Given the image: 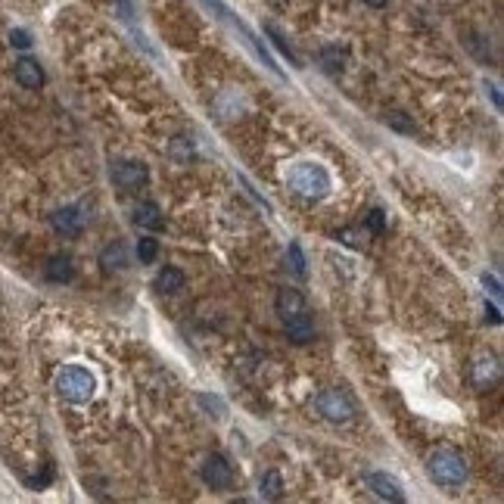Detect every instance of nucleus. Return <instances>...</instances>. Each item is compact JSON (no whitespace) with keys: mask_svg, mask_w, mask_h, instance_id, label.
I'll return each instance as SVG.
<instances>
[{"mask_svg":"<svg viewBox=\"0 0 504 504\" xmlns=\"http://www.w3.org/2000/svg\"><path fill=\"white\" fill-rule=\"evenodd\" d=\"M383 227H386L383 212H380V209H374L371 215H367V231H371V234H383Z\"/></svg>","mask_w":504,"mask_h":504,"instance_id":"nucleus-24","label":"nucleus"},{"mask_svg":"<svg viewBox=\"0 0 504 504\" xmlns=\"http://www.w3.org/2000/svg\"><path fill=\"white\" fill-rule=\"evenodd\" d=\"M365 4H367V6H374V10H380V6H386L389 0H365Z\"/></svg>","mask_w":504,"mask_h":504,"instance_id":"nucleus-30","label":"nucleus"},{"mask_svg":"<svg viewBox=\"0 0 504 504\" xmlns=\"http://www.w3.org/2000/svg\"><path fill=\"white\" fill-rule=\"evenodd\" d=\"M287 184L293 187V190L299 196H305V200H321V196L330 193V171L324 168V165L318 162H296L290 165L287 171Z\"/></svg>","mask_w":504,"mask_h":504,"instance_id":"nucleus-1","label":"nucleus"},{"mask_svg":"<svg viewBox=\"0 0 504 504\" xmlns=\"http://www.w3.org/2000/svg\"><path fill=\"white\" fill-rule=\"evenodd\" d=\"M113 181H115V187H122V190H137V187L147 181V165H140V162H115L113 165Z\"/></svg>","mask_w":504,"mask_h":504,"instance_id":"nucleus-8","label":"nucleus"},{"mask_svg":"<svg viewBox=\"0 0 504 504\" xmlns=\"http://www.w3.org/2000/svg\"><path fill=\"white\" fill-rule=\"evenodd\" d=\"M200 401H202V405H209L212 408V414H215V411H224V405H222V401H218V399H212V396H200ZM218 417V414H215Z\"/></svg>","mask_w":504,"mask_h":504,"instance_id":"nucleus-27","label":"nucleus"},{"mask_svg":"<svg viewBox=\"0 0 504 504\" xmlns=\"http://www.w3.org/2000/svg\"><path fill=\"white\" fill-rule=\"evenodd\" d=\"M483 287L489 290L495 299H501V280H498V277H492V274H483Z\"/></svg>","mask_w":504,"mask_h":504,"instance_id":"nucleus-25","label":"nucleus"},{"mask_svg":"<svg viewBox=\"0 0 504 504\" xmlns=\"http://www.w3.org/2000/svg\"><path fill=\"white\" fill-rule=\"evenodd\" d=\"M314 405H318V411L324 414L327 420H333V423H345V420H352V414H355V408H352L349 396H343L340 389H324V392H318Z\"/></svg>","mask_w":504,"mask_h":504,"instance_id":"nucleus-4","label":"nucleus"},{"mask_svg":"<svg viewBox=\"0 0 504 504\" xmlns=\"http://www.w3.org/2000/svg\"><path fill=\"white\" fill-rule=\"evenodd\" d=\"M57 392L69 405H88L97 396V377L81 365H66L57 374Z\"/></svg>","mask_w":504,"mask_h":504,"instance_id":"nucleus-2","label":"nucleus"},{"mask_svg":"<svg viewBox=\"0 0 504 504\" xmlns=\"http://www.w3.org/2000/svg\"><path fill=\"white\" fill-rule=\"evenodd\" d=\"M486 314H489V321H492V324H501V314H498V309H495V305L486 302Z\"/></svg>","mask_w":504,"mask_h":504,"instance_id":"nucleus-28","label":"nucleus"},{"mask_svg":"<svg viewBox=\"0 0 504 504\" xmlns=\"http://www.w3.org/2000/svg\"><path fill=\"white\" fill-rule=\"evenodd\" d=\"M427 476L436 486L454 489V486H464V479H467V464L452 448H439V452H433L427 458Z\"/></svg>","mask_w":504,"mask_h":504,"instance_id":"nucleus-3","label":"nucleus"},{"mask_svg":"<svg viewBox=\"0 0 504 504\" xmlns=\"http://www.w3.org/2000/svg\"><path fill=\"white\" fill-rule=\"evenodd\" d=\"M134 224L137 227H147V231H159L162 227V209L156 202H140L134 209Z\"/></svg>","mask_w":504,"mask_h":504,"instance_id":"nucleus-15","label":"nucleus"},{"mask_svg":"<svg viewBox=\"0 0 504 504\" xmlns=\"http://www.w3.org/2000/svg\"><path fill=\"white\" fill-rule=\"evenodd\" d=\"M265 35L271 38V41H274V47H277V50H280V53H283V57H287L290 62H293L296 69H302V59L296 57V50H293V47H290L287 41H283V35H280L277 28H274V25H265Z\"/></svg>","mask_w":504,"mask_h":504,"instance_id":"nucleus-20","label":"nucleus"},{"mask_svg":"<svg viewBox=\"0 0 504 504\" xmlns=\"http://www.w3.org/2000/svg\"><path fill=\"white\" fill-rule=\"evenodd\" d=\"M13 72H16V81H19L22 88H28V91H38L44 84V69L38 66L31 57H22L19 62H16Z\"/></svg>","mask_w":504,"mask_h":504,"instance_id":"nucleus-9","label":"nucleus"},{"mask_svg":"<svg viewBox=\"0 0 504 504\" xmlns=\"http://www.w3.org/2000/svg\"><path fill=\"white\" fill-rule=\"evenodd\" d=\"M287 268L296 274L299 280H305V274H309V268H305V252L299 243H290V249H287Z\"/></svg>","mask_w":504,"mask_h":504,"instance_id":"nucleus-19","label":"nucleus"},{"mask_svg":"<svg viewBox=\"0 0 504 504\" xmlns=\"http://www.w3.org/2000/svg\"><path fill=\"white\" fill-rule=\"evenodd\" d=\"M498 361L495 358H479L476 365H474V383H476V389H489V386L498 383Z\"/></svg>","mask_w":504,"mask_h":504,"instance_id":"nucleus-14","label":"nucleus"},{"mask_svg":"<svg viewBox=\"0 0 504 504\" xmlns=\"http://www.w3.org/2000/svg\"><path fill=\"white\" fill-rule=\"evenodd\" d=\"M277 314L283 321L287 318H293V314H299V311H305V296L299 293V290H280L277 293Z\"/></svg>","mask_w":504,"mask_h":504,"instance_id":"nucleus-13","label":"nucleus"},{"mask_svg":"<svg viewBox=\"0 0 504 504\" xmlns=\"http://www.w3.org/2000/svg\"><path fill=\"white\" fill-rule=\"evenodd\" d=\"M318 59H321V69H324L327 75H340L343 66H345V53L340 50V47H324Z\"/></svg>","mask_w":504,"mask_h":504,"instance_id":"nucleus-18","label":"nucleus"},{"mask_svg":"<svg viewBox=\"0 0 504 504\" xmlns=\"http://www.w3.org/2000/svg\"><path fill=\"white\" fill-rule=\"evenodd\" d=\"M100 265L106 268V271H125L128 268V249H125L122 240L109 243V246L100 252Z\"/></svg>","mask_w":504,"mask_h":504,"instance_id":"nucleus-12","label":"nucleus"},{"mask_svg":"<svg viewBox=\"0 0 504 504\" xmlns=\"http://www.w3.org/2000/svg\"><path fill=\"white\" fill-rule=\"evenodd\" d=\"M258 495H262L265 501H277V498H283V479H280L277 470H268V474L262 476Z\"/></svg>","mask_w":504,"mask_h":504,"instance_id":"nucleus-17","label":"nucleus"},{"mask_svg":"<svg viewBox=\"0 0 504 504\" xmlns=\"http://www.w3.org/2000/svg\"><path fill=\"white\" fill-rule=\"evenodd\" d=\"M486 88H489L492 100H495V109H501V93H498V88H495V84H486Z\"/></svg>","mask_w":504,"mask_h":504,"instance_id":"nucleus-29","label":"nucleus"},{"mask_svg":"<svg viewBox=\"0 0 504 504\" xmlns=\"http://www.w3.org/2000/svg\"><path fill=\"white\" fill-rule=\"evenodd\" d=\"M50 224L57 227V234H66V237H78L88 224V215H84L78 206H62L50 215Z\"/></svg>","mask_w":504,"mask_h":504,"instance_id":"nucleus-6","label":"nucleus"},{"mask_svg":"<svg viewBox=\"0 0 504 504\" xmlns=\"http://www.w3.org/2000/svg\"><path fill=\"white\" fill-rule=\"evenodd\" d=\"M200 474H202V483H206L209 489H231V483H234V470L222 454H209Z\"/></svg>","mask_w":504,"mask_h":504,"instance_id":"nucleus-5","label":"nucleus"},{"mask_svg":"<svg viewBox=\"0 0 504 504\" xmlns=\"http://www.w3.org/2000/svg\"><path fill=\"white\" fill-rule=\"evenodd\" d=\"M156 256H159V240H153V237H144L137 243V258L144 265H149V262H156Z\"/></svg>","mask_w":504,"mask_h":504,"instance_id":"nucleus-21","label":"nucleus"},{"mask_svg":"<svg viewBox=\"0 0 504 504\" xmlns=\"http://www.w3.org/2000/svg\"><path fill=\"white\" fill-rule=\"evenodd\" d=\"M10 44L19 47V50H28V47H31V35H28L25 28H13L10 31Z\"/></svg>","mask_w":504,"mask_h":504,"instance_id":"nucleus-23","label":"nucleus"},{"mask_svg":"<svg viewBox=\"0 0 504 504\" xmlns=\"http://www.w3.org/2000/svg\"><path fill=\"white\" fill-rule=\"evenodd\" d=\"M383 122L389 125V128H396V131H401V134H414V125L405 119L401 113H386L383 115Z\"/></svg>","mask_w":504,"mask_h":504,"instance_id":"nucleus-22","label":"nucleus"},{"mask_svg":"<svg viewBox=\"0 0 504 504\" xmlns=\"http://www.w3.org/2000/svg\"><path fill=\"white\" fill-rule=\"evenodd\" d=\"M153 287H156V293H162V296H165V293L175 296V293H181V290L187 287V274L178 271V268H162V271L156 274Z\"/></svg>","mask_w":504,"mask_h":504,"instance_id":"nucleus-10","label":"nucleus"},{"mask_svg":"<svg viewBox=\"0 0 504 504\" xmlns=\"http://www.w3.org/2000/svg\"><path fill=\"white\" fill-rule=\"evenodd\" d=\"M202 4H206L212 13H218V16H222V19H231V10L224 6V0H202Z\"/></svg>","mask_w":504,"mask_h":504,"instance_id":"nucleus-26","label":"nucleus"},{"mask_svg":"<svg viewBox=\"0 0 504 504\" xmlns=\"http://www.w3.org/2000/svg\"><path fill=\"white\" fill-rule=\"evenodd\" d=\"M283 324H287V336H290L293 343H309V340H314V327H311L309 311H299V314H293V318L283 321Z\"/></svg>","mask_w":504,"mask_h":504,"instance_id":"nucleus-11","label":"nucleus"},{"mask_svg":"<svg viewBox=\"0 0 504 504\" xmlns=\"http://www.w3.org/2000/svg\"><path fill=\"white\" fill-rule=\"evenodd\" d=\"M75 277V265L69 256H53L50 262H47V280L53 283H69Z\"/></svg>","mask_w":504,"mask_h":504,"instance_id":"nucleus-16","label":"nucleus"},{"mask_svg":"<svg viewBox=\"0 0 504 504\" xmlns=\"http://www.w3.org/2000/svg\"><path fill=\"white\" fill-rule=\"evenodd\" d=\"M365 483H367V489H371L377 498L392 501V504H401V501H405V492H401L399 479H392L389 474H383V470H374V474H367Z\"/></svg>","mask_w":504,"mask_h":504,"instance_id":"nucleus-7","label":"nucleus"}]
</instances>
